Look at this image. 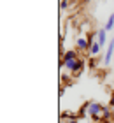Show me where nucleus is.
<instances>
[{"instance_id": "f257e3e1", "label": "nucleus", "mask_w": 114, "mask_h": 123, "mask_svg": "<svg viewBox=\"0 0 114 123\" xmlns=\"http://www.w3.org/2000/svg\"><path fill=\"white\" fill-rule=\"evenodd\" d=\"M86 107H88V114L93 120H100L102 118V113H104V105L102 104H98V102H86Z\"/></svg>"}, {"instance_id": "f03ea898", "label": "nucleus", "mask_w": 114, "mask_h": 123, "mask_svg": "<svg viewBox=\"0 0 114 123\" xmlns=\"http://www.w3.org/2000/svg\"><path fill=\"white\" fill-rule=\"evenodd\" d=\"M112 53H114V37L107 42V51H105V56H104V63L109 65L111 63V58H112Z\"/></svg>"}, {"instance_id": "7ed1b4c3", "label": "nucleus", "mask_w": 114, "mask_h": 123, "mask_svg": "<svg viewBox=\"0 0 114 123\" xmlns=\"http://www.w3.org/2000/svg\"><path fill=\"white\" fill-rule=\"evenodd\" d=\"M76 46H77V51H90V42L86 37H77L76 39Z\"/></svg>"}, {"instance_id": "20e7f679", "label": "nucleus", "mask_w": 114, "mask_h": 123, "mask_svg": "<svg viewBox=\"0 0 114 123\" xmlns=\"http://www.w3.org/2000/svg\"><path fill=\"white\" fill-rule=\"evenodd\" d=\"M105 35H107V30L105 28H100L98 33H96V42H98L100 46H104V44H105Z\"/></svg>"}, {"instance_id": "39448f33", "label": "nucleus", "mask_w": 114, "mask_h": 123, "mask_svg": "<svg viewBox=\"0 0 114 123\" xmlns=\"http://www.w3.org/2000/svg\"><path fill=\"white\" fill-rule=\"evenodd\" d=\"M83 65H84V62L79 58V60L76 62V65H74V69H72L70 72H72L74 76H79V74H81V70H83Z\"/></svg>"}, {"instance_id": "423d86ee", "label": "nucleus", "mask_w": 114, "mask_h": 123, "mask_svg": "<svg viewBox=\"0 0 114 123\" xmlns=\"http://www.w3.org/2000/svg\"><path fill=\"white\" fill-rule=\"evenodd\" d=\"M79 56H77V49H70V51H65L63 53V60L67 62V60H77Z\"/></svg>"}, {"instance_id": "0eeeda50", "label": "nucleus", "mask_w": 114, "mask_h": 123, "mask_svg": "<svg viewBox=\"0 0 114 123\" xmlns=\"http://www.w3.org/2000/svg\"><path fill=\"white\" fill-rule=\"evenodd\" d=\"M100 44L98 42H95V44H91V48H90V53H91V56H96V55L100 53Z\"/></svg>"}, {"instance_id": "6e6552de", "label": "nucleus", "mask_w": 114, "mask_h": 123, "mask_svg": "<svg viewBox=\"0 0 114 123\" xmlns=\"http://www.w3.org/2000/svg\"><path fill=\"white\" fill-rule=\"evenodd\" d=\"M112 26H114V12L109 16V18H107V23H105L104 28H105L107 32H109V30H112Z\"/></svg>"}, {"instance_id": "1a4fd4ad", "label": "nucleus", "mask_w": 114, "mask_h": 123, "mask_svg": "<svg viewBox=\"0 0 114 123\" xmlns=\"http://www.w3.org/2000/svg\"><path fill=\"white\" fill-rule=\"evenodd\" d=\"M111 116H112V109L109 107V105H107V107L104 105V113H102V120H109Z\"/></svg>"}, {"instance_id": "9d476101", "label": "nucleus", "mask_w": 114, "mask_h": 123, "mask_svg": "<svg viewBox=\"0 0 114 123\" xmlns=\"http://www.w3.org/2000/svg\"><path fill=\"white\" fill-rule=\"evenodd\" d=\"M68 4H70V0H61V2H60V9H67Z\"/></svg>"}, {"instance_id": "9b49d317", "label": "nucleus", "mask_w": 114, "mask_h": 123, "mask_svg": "<svg viewBox=\"0 0 114 123\" xmlns=\"http://www.w3.org/2000/svg\"><path fill=\"white\" fill-rule=\"evenodd\" d=\"M109 107L112 109V113H114V92L111 93V100H109Z\"/></svg>"}, {"instance_id": "f8f14e48", "label": "nucleus", "mask_w": 114, "mask_h": 123, "mask_svg": "<svg viewBox=\"0 0 114 123\" xmlns=\"http://www.w3.org/2000/svg\"><path fill=\"white\" fill-rule=\"evenodd\" d=\"M88 63H90V67H91V69H95L96 62H95V58H90V62H88Z\"/></svg>"}, {"instance_id": "ddd939ff", "label": "nucleus", "mask_w": 114, "mask_h": 123, "mask_svg": "<svg viewBox=\"0 0 114 123\" xmlns=\"http://www.w3.org/2000/svg\"><path fill=\"white\" fill-rule=\"evenodd\" d=\"M58 93H60V97H63V95H65V86H61V88H60V92H58Z\"/></svg>"}, {"instance_id": "4468645a", "label": "nucleus", "mask_w": 114, "mask_h": 123, "mask_svg": "<svg viewBox=\"0 0 114 123\" xmlns=\"http://www.w3.org/2000/svg\"><path fill=\"white\" fill-rule=\"evenodd\" d=\"M68 123H79V120H68Z\"/></svg>"}, {"instance_id": "2eb2a0df", "label": "nucleus", "mask_w": 114, "mask_h": 123, "mask_svg": "<svg viewBox=\"0 0 114 123\" xmlns=\"http://www.w3.org/2000/svg\"><path fill=\"white\" fill-rule=\"evenodd\" d=\"M83 2H90V0H83Z\"/></svg>"}, {"instance_id": "dca6fc26", "label": "nucleus", "mask_w": 114, "mask_h": 123, "mask_svg": "<svg viewBox=\"0 0 114 123\" xmlns=\"http://www.w3.org/2000/svg\"><path fill=\"white\" fill-rule=\"evenodd\" d=\"M70 2H77V0H70Z\"/></svg>"}]
</instances>
